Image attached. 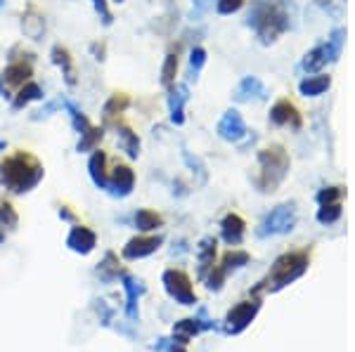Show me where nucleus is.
Instances as JSON below:
<instances>
[{
  "mask_svg": "<svg viewBox=\"0 0 355 352\" xmlns=\"http://www.w3.org/2000/svg\"><path fill=\"white\" fill-rule=\"evenodd\" d=\"M43 175V163L27 149H17L0 161V185L12 194H27V191L36 189Z\"/></svg>",
  "mask_w": 355,
  "mask_h": 352,
  "instance_id": "1",
  "label": "nucleus"
},
{
  "mask_svg": "<svg viewBox=\"0 0 355 352\" xmlns=\"http://www.w3.org/2000/svg\"><path fill=\"white\" fill-rule=\"evenodd\" d=\"M289 12L282 8L277 0H256L251 5V12L246 17V27L254 29L259 40L263 45H270L280 38L285 31H289Z\"/></svg>",
  "mask_w": 355,
  "mask_h": 352,
  "instance_id": "2",
  "label": "nucleus"
},
{
  "mask_svg": "<svg viewBox=\"0 0 355 352\" xmlns=\"http://www.w3.org/2000/svg\"><path fill=\"white\" fill-rule=\"evenodd\" d=\"M308 262H311V258H308L306 251L285 253V256L277 258L275 265L270 267L267 277L259 284V288H256V291H270V293L282 291L285 286H289L291 282H296L298 277H303V274H306Z\"/></svg>",
  "mask_w": 355,
  "mask_h": 352,
  "instance_id": "3",
  "label": "nucleus"
},
{
  "mask_svg": "<svg viewBox=\"0 0 355 352\" xmlns=\"http://www.w3.org/2000/svg\"><path fill=\"white\" fill-rule=\"evenodd\" d=\"M287 173H289V157L282 144H270V147L261 149L256 187L261 191H275L285 182Z\"/></svg>",
  "mask_w": 355,
  "mask_h": 352,
  "instance_id": "4",
  "label": "nucleus"
},
{
  "mask_svg": "<svg viewBox=\"0 0 355 352\" xmlns=\"http://www.w3.org/2000/svg\"><path fill=\"white\" fill-rule=\"evenodd\" d=\"M343 38H346V31L334 29L332 38H329L327 43L317 45V48H313L311 53L303 57L301 69L308 71V74H315V71H320L322 66H327L329 62H337L339 55H341V48H343Z\"/></svg>",
  "mask_w": 355,
  "mask_h": 352,
  "instance_id": "5",
  "label": "nucleus"
},
{
  "mask_svg": "<svg viewBox=\"0 0 355 352\" xmlns=\"http://www.w3.org/2000/svg\"><path fill=\"white\" fill-rule=\"evenodd\" d=\"M294 225H296V204H282L263 217V222L259 227V236L287 234V232L294 230Z\"/></svg>",
  "mask_w": 355,
  "mask_h": 352,
  "instance_id": "6",
  "label": "nucleus"
},
{
  "mask_svg": "<svg viewBox=\"0 0 355 352\" xmlns=\"http://www.w3.org/2000/svg\"><path fill=\"white\" fill-rule=\"evenodd\" d=\"M34 79V66L31 59H12L0 74V92L10 95V92H17L24 83Z\"/></svg>",
  "mask_w": 355,
  "mask_h": 352,
  "instance_id": "7",
  "label": "nucleus"
},
{
  "mask_svg": "<svg viewBox=\"0 0 355 352\" xmlns=\"http://www.w3.org/2000/svg\"><path fill=\"white\" fill-rule=\"evenodd\" d=\"M163 286H166L168 296L176 298L180 305H194L197 303V293L192 288V282L183 270H166L163 272Z\"/></svg>",
  "mask_w": 355,
  "mask_h": 352,
  "instance_id": "8",
  "label": "nucleus"
},
{
  "mask_svg": "<svg viewBox=\"0 0 355 352\" xmlns=\"http://www.w3.org/2000/svg\"><path fill=\"white\" fill-rule=\"evenodd\" d=\"M259 310H261V298H251L235 305L228 312V317H225V331H228V334H239V331H244L246 326L254 322Z\"/></svg>",
  "mask_w": 355,
  "mask_h": 352,
  "instance_id": "9",
  "label": "nucleus"
},
{
  "mask_svg": "<svg viewBox=\"0 0 355 352\" xmlns=\"http://www.w3.org/2000/svg\"><path fill=\"white\" fill-rule=\"evenodd\" d=\"M135 187V170L128 163H116L109 170V180H107V191L114 196H128Z\"/></svg>",
  "mask_w": 355,
  "mask_h": 352,
  "instance_id": "10",
  "label": "nucleus"
},
{
  "mask_svg": "<svg viewBox=\"0 0 355 352\" xmlns=\"http://www.w3.org/2000/svg\"><path fill=\"white\" fill-rule=\"evenodd\" d=\"M161 244H163L161 236H154V234L133 236V239L123 246V258H126V260H140V258H147L152 256L154 251H159Z\"/></svg>",
  "mask_w": 355,
  "mask_h": 352,
  "instance_id": "11",
  "label": "nucleus"
},
{
  "mask_svg": "<svg viewBox=\"0 0 355 352\" xmlns=\"http://www.w3.org/2000/svg\"><path fill=\"white\" fill-rule=\"evenodd\" d=\"M270 123L277 128L289 126V128H294V131H301L303 118H301V113H298V109L291 105L289 100H280L270 109Z\"/></svg>",
  "mask_w": 355,
  "mask_h": 352,
  "instance_id": "12",
  "label": "nucleus"
},
{
  "mask_svg": "<svg viewBox=\"0 0 355 352\" xmlns=\"http://www.w3.org/2000/svg\"><path fill=\"white\" fill-rule=\"evenodd\" d=\"M218 135L228 142H239L246 137V123L237 109H228L218 123Z\"/></svg>",
  "mask_w": 355,
  "mask_h": 352,
  "instance_id": "13",
  "label": "nucleus"
},
{
  "mask_svg": "<svg viewBox=\"0 0 355 352\" xmlns=\"http://www.w3.org/2000/svg\"><path fill=\"white\" fill-rule=\"evenodd\" d=\"M50 59H53V64L62 71V79H64L66 85L76 87V83H79V71H76V62L69 50H66L64 45H55V48L50 50Z\"/></svg>",
  "mask_w": 355,
  "mask_h": 352,
  "instance_id": "14",
  "label": "nucleus"
},
{
  "mask_svg": "<svg viewBox=\"0 0 355 352\" xmlns=\"http://www.w3.org/2000/svg\"><path fill=\"white\" fill-rule=\"evenodd\" d=\"M66 246L74 253H81V256H88V253L95 251L97 246V234L86 225H74L66 236Z\"/></svg>",
  "mask_w": 355,
  "mask_h": 352,
  "instance_id": "15",
  "label": "nucleus"
},
{
  "mask_svg": "<svg viewBox=\"0 0 355 352\" xmlns=\"http://www.w3.org/2000/svg\"><path fill=\"white\" fill-rule=\"evenodd\" d=\"M189 100V87L185 83H178V85L171 87L168 92V113H171V123L173 126H183L185 123V105Z\"/></svg>",
  "mask_w": 355,
  "mask_h": 352,
  "instance_id": "16",
  "label": "nucleus"
},
{
  "mask_svg": "<svg viewBox=\"0 0 355 352\" xmlns=\"http://www.w3.org/2000/svg\"><path fill=\"white\" fill-rule=\"evenodd\" d=\"M88 173L95 187L107 189V180H109V157H107V152H102L100 147H97L95 152H90Z\"/></svg>",
  "mask_w": 355,
  "mask_h": 352,
  "instance_id": "17",
  "label": "nucleus"
},
{
  "mask_svg": "<svg viewBox=\"0 0 355 352\" xmlns=\"http://www.w3.org/2000/svg\"><path fill=\"white\" fill-rule=\"evenodd\" d=\"M128 107H131V97H128L126 92H114V95H109V100L102 107V123H105V126H114L118 118L128 111Z\"/></svg>",
  "mask_w": 355,
  "mask_h": 352,
  "instance_id": "18",
  "label": "nucleus"
},
{
  "mask_svg": "<svg viewBox=\"0 0 355 352\" xmlns=\"http://www.w3.org/2000/svg\"><path fill=\"white\" fill-rule=\"evenodd\" d=\"M114 131H116V139H118V147H121V152L126 154L128 159H137V157H140V137H137V133L133 131L131 126L121 123V121L114 123Z\"/></svg>",
  "mask_w": 355,
  "mask_h": 352,
  "instance_id": "19",
  "label": "nucleus"
},
{
  "mask_svg": "<svg viewBox=\"0 0 355 352\" xmlns=\"http://www.w3.org/2000/svg\"><path fill=\"white\" fill-rule=\"evenodd\" d=\"M265 97H267V90L263 85V81L256 79V76H246V79H241V83L237 85V92H235L237 102L265 100Z\"/></svg>",
  "mask_w": 355,
  "mask_h": 352,
  "instance_id": "20",
  "label": "nucleus"
},
{
  "mask_svg": "<svg viewBox=\"0 0 355 352\" xmlns=\"http://www.w3.org/2000/svg\"><path fill=\"white\" fill-rule=\"evenodd\" d=\"M43 97H45L43 87H40L38 83L31 79L29 83H24V85L12 95V109H14V111H22V109H27L31 102H40Z\"/></svg>",
  "mask_w": 355,
  "mask_h": 352,
  "instance_id": "21",
  "label": "nucleus"
},
{
  "mask_svg": "<svg viewBox=\"0 0 355 352\" xmlns=\"http://www.w3.org/2000/svg\"><path fill=\"white\" fill-rule=\"evenodd\" d=\"M244 230H246V222L241 220L237 213H228L220 222V232H223V239L228 241L230 246H237L241 239H244Z\"/></svg>",
  "mask_w": 355,
  "mask_h": 352,
  "instance_id": "22",
  "label": "nucleus"
},
{
  "mask_svg": "<svg viewBox=\"0 0 355 352\" xmlns=\"http://www.w3.org/2000/svg\"><path fill=\"white\" fill-rule=\"evenodd\" d=\"M22 31H24V36H29V38H34V40L43 38L45 19H43V14H40L36 8H29L27 12L22 14Z\"/></svg>",
  "mask_w": 355,
  "mask_h": 352,
  "instance_id": "23",
  "label": "nucleus"
},
{
  "mask_svg": "<svg viewBox=\"0 0 355 352\" xmlns=\"http://www.w3.org/2000/svg\"><path fill=\"white\" fill-rule=\"evenodd\" d=\"M329 85H332V79H329V76H322V74L308 76V79H303L298 83V92H301L303 97H320L329 90Z\"/></svg>",
  "mask_w": 355,
  "mask_h": 352,
  "instance_id": "24",
  "label": "nucleus"
},
{
  "mask_svg": "<svg viewBox=\"0 0 355 352\" xmlns=\"http://www.w3.org/2000/svg\"><path fill=\"white\" fill-rule=\"evenodd\" d=\"M123 277V288H126V293H128V308H126V314L131 319H135L137 317V298L145 293V286H142V282H137L135 277H131V274H121Z\"/></svg>",
  "mask_w": 355,
  "mask_h": 352,
  "instance_id": "25",
  "label": "nucleus"
},
{
  "mask_svg": "<svg viewBox=\"0 0 355 352\" xmlns=\"http://www.w3.org/2000/svg\"><path fill=\"white\" fill-rule=\"evenodd\" d=\"M197 256H199V277L204 279L209 270H213V260H215V239L213 236H207V239L199 241Z\"/></svg>",
  "mask_w": 355,
  "mask_h": 352,
  "instance_id": "26",
  "label": "nucleus"
},
{
  "mask_svg": "<svg viewBox=\"0 0 355 352\" xmlns=\"http://www.w3.org/2000/svg\"><path fill=\"white\" fill-rule=\"evenodd\" d=\"M102 137H105V126H90L83 135H79V144H76V152L79 154H88L95 152L100 147Z\"/></svg>",
  "mask_w": 355,
  "mask_h": 352,
  "instance_id": "27",
  "label": "nucleus"
},
{
  "mask_svg": "<svg viewBox=\"0 0 355 352\" xmlns=\"http://www.w3.org/2000/svg\"><path fill=\"white\" fill-rule=\"evenodd\" d=\"M133 222L140 232H157L159 227L163 225V217L157 213V211H149V208H140L135 211L133 215Z\"/></svg>",
  "mask_w": 355,
  "mask_h": 352,
  "instance_id": "28",
  "label": "nucleus"
},
{
  "mask_svg": "<svg viewBox=\"0 0 355 352\" xmlns=\"http://www.w3.org/2000/svg\"><path fill=\"white\" fill-rule=\"evenodd\" d=\"M64 109H66V113H69V118H71V128H74V131L79 133V135H83V133L92 126L90 118L86 116L83 111H81V107L76 105V102L64 100Z\"/></svg>",
  "mask_w": 355,
  "mask_h": 352,
  "instance_id": "29",
  "label": "nucleus"
},
{
  "mask_svg": "<svg viewBox=\"0 0 355 352\" xmlns=\"http://www.w3.org/2000/svg\"><path fill=\"white\" fill-rule=\"evenodd\" d=\"M246 262H249V253L246 251H228L223 256V262H220V267L218 270L228 277V272H233V270H239V267H244Z\"/></svg>",
  "mask_w": 355,
  "mask_h": 352,
  "instance_id": "30",
  "label": "nucleus"
},
{
  "mask_svg": "<svg viewBox=\"0 0 355 352\" xmlns=\"http://www.w3.org/2000/svg\"><path fill=\"white\" fill-rule=\"evenodd\" d=\"M202 329H204V324H199V319H183V322L176 324V329H173V336H176V340L180 345H183V343H187L192 336H197Z\"/></svg>",
  "mask_w": 355,
  "mask_h": 352,
  "instance_id": "31",
  "label": "nucleus"
},
{
  "mask_svg": "<svg viewBox=\"0 0 355 352\" xmlns=\"http://www.w3.org/2000/svg\"><path fill=\"white\" fill-rule=\"evenodd\" d=\"M176 76H178V55L168 53L166 59H163V66H161V85L173 87L176 85Z\"/></svg>",
  "mask_w": 355,
  "mask_h": 352,
  "instance_id": "32",
  "label": "nucleus"
},
{
  "mask_svg": "<svg viewBox=\"0 0 355 352\" xmlns=\"http://www.w3.org/2000/svg\"><path fill=\"white\" fill-rule=\"evenodd\" d=\"M19 225V215L14 211V206L10 204L5 196H0V227H8V230H14Z\"/></svg>",
  "mask_w": 355,
  "mask_h": 352,
  "instance_id": "33",
  "label": "nucleus"
},
{
  "mask_svg": "<svg viewBox=\"0 0 355 352\" xmlns=\"http://www.w3.org/2000/svg\"><path fill=\"white\" fill-rule=\"evenodd\" d=\"M341 217V201H334V204H322L317 211V222L322 225H332Z\"/></svg>",
  "mask_w": 355,
  "mask_h": 352,
  "instance_id": "34",
  "label": "nucleus"
},
{
  "mask_svg": "<svg viewBox=\"0 0 355 352\" xmlns=\"http://www.w3.org/2000/svg\"><path fill=\"white\" fill-rule=\"evenodd\" d=\"M97 274H100L105 282H111L114 277H118V262H116V256L114 253H107L102 265L97 267Z\"/></svg>",
  "mask_w": 355,
  "mask_h": 352,
  "instance_id": "35",
  "label": "nucleus"
},
{
  "mask_svg": "<svg viewBox=\"0 0 355 352\" xmlns=\"http://www.w3.org/2000/svg\"><path fill=\"white\" fill-rule=\"evenodd\" d=\"M90 3H92V8H95V12L100 14L102 24H105V27H111L114 14H111V10H109V3H107V0H90Z\"/></svg>",
  "mask_w": 355,
  "mask_h": 352,
  "instance_id": "36",
  "label": "nucleus"
},
{
  "mask_svg": "<svg viewBox=\"0 0 355 352\" xmlns=\"http://www.w3.org/2000/svg\"><path fill=\"white\" fill-rule=\"evenodd\" d=\"M241 5H244V0H215V12L218 14H235L241 10Z\"/></svg>",
  "mask_w": 355,
  "mask_h": 352,
  "instance_id": "37",
  "label": "nucleus"
},
{
  "mask_svg": "<svg viewBox=\"0 0 355 352\" xmlns=\"http://www.w3.org/2000/svg\"><path fill=\"white\" fill-rule=\"evenodd\" d=\"M204 64H207V50L194 48L192 53H189V71H192V74H199Z\"/></svg>",
  "mask_w": 355,
  "mask_h": 352,
  "instance_id": "38",
  "label": "nucleus"
},
{
  "mask_svg": "<svg viewBox=\"0 0 355 352\" xmlns=\"http://www.w3.org/2000/svg\"><path fill=\"white\" fill-rule=\"evenodd\" d=\"M341 196H343L341 187H325L320 194H317V201H320V206L322 204H334V201H341Z\"/></svg>",
  "mask_w": 355,
  "mask_h": 352,
  "instance_id": "39",
  "label": "nucleus"
},
{
  "mask_svg": "<svg viewBox=\"0 0 355 352\" xmlns=\"http://www.w3.org/2000/svg\"><path fill=\"white\" fill-rule=\"evenodd\" d=\"M90 50H92V55H95V59L97 62H102V59H105V43H92L90 45Z\"/></svg>",
  "mask_w": 355,
  "mask_h": 352,
  "instance_id": "40",
  "label": "nucleus"
},
{
  "mask_svg": "<svg viewBox=\"0 0 355 352\" xmlns=\"http://www.w3.org/2000/svg\"><path fill=\"white\" fill-rule=\"evenodd\" d=\"M192 3H194V12L202 14L204 10H207L209 5H211V0H192Z\"/></svg>",
  "mask_w": 355,
  "mask_h": 352,
  "instance_id": "41",
  "label": "nucleus"
},
{
  "mask_svg": "<svg viewBox=\"0 0 355 352\" xmlns=\"http://www.w3.org/2000/svg\"><path fill=\"white\" fill-rule=\"evenodd\" d=\"M60 217H62V220H69V222H74V220H76V215L71 213V211L66 208V206H62V208H60Z\"/></svg>",
  "mask_w": 355,
  "mask_h": 352,
  "instance_id": "42",
  "label": "nucleus"
},
{
  "mask_svg": "<svg viewBox=\"0 0 355 352\" xmlns=\"http://www.w3.org/2000/svg\"><path fill=\"white\" fill-rule=\"evenodd\" d=\"M171 352H187V350H185V348H183V345H176V348H173Z\"/></svg>",
  "mask_w": 355,
  "mask_h": 352,
  "instance_id": "43",
  "label": "nucleus"
},
{
  "mask_svg": "<svg viewBox=\"0 0 355 352\" xmlns=\"http://www.w3.org/2000/svg\"><path fill=\"white\" fill-rule=\"evenodd\" d=\"M5 147H8V142H5V139H3V137H0V152H3V149H5Z\"/></svg>",
  "mask_w": 355,
  "mask_h": 352,
  "instance_id": "44",
  "label": "nucleus"
},
{
  "mask_svg": "<svg viewBox=\"0 0 355 352\" xmlns=\"http://www.w3.org/2000/svg\"><path fill=\"white\" fill-rule=\"evenodd\" d=\"M3 241H5V232L0 230V244H3Z\"/></svg>",
  "mask_w": 355,
  "mask_h": 352,
  "instance_id": "45",
  "label": "nucleus"
},
{
  "mask_svg": "<svg viewBox=\"0 0 355 352\" xmlns=\"http://www.w3.org/2000/svg\"><path fill=\"white\" fill-rule=\"evenodd\" d=\"M5 8V0H0V10H3Z\"/></svg>",
  "mask_w": 355,
  "mask_h": 352,
  "instance_id": "46",
  "label": "nucleus"
},
{
  "mask_svg": "<svg viewBox=\"0 0 355 352\" xmlns=\"http://www.w3.org/2000/svg\"><path fill=\"white\" fill-rule=\"evenodd\" d=\"M114 3H123V0H114Z\"/></svg>",
  "mask_w": 355,
  "mask_h": 352,
  "instance_id": "47",
  "label": "nucleus"
}]
</instances>
